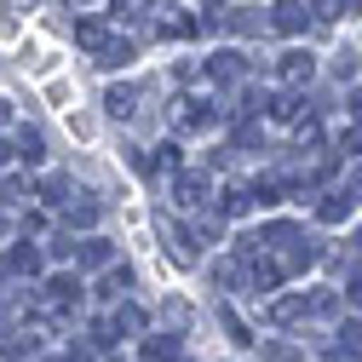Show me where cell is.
Segmentation results:
<instances>
[{
  "label": "cell",
  "instance_id": "cell-1",
  "mask_svg": "<svg viewBox=\"0 0 362 362\" xmlns=\"http://www.w3.org/2000/svg\"><path fill=\"white\" fill-rule=\"evenodd\" d=\"M310 75H316V58H310V52H282V58H276V81H282V86H305Z\"/></svg>",
  "mask_w": 362,
  "mask_h": 362
},
{
  "label": "cell",
  "instance_id": "cell-2",
  "mask_svg": "<svg viewBox=\"0 0 362 362\" xmlns=\"http://www.w3.org/2000/svg\"><path fill=\"white\" fill-rule=\"evenodd\" d=\"M161 236L173 242V259H178V264H196V247H202V230H185V224H167V218H161Z\"/></svg>",
  "mask_w": 362,
  "mask_h": 362
},
{
  "label": "cell",
  "instance_id": "cell-3",
  "mask_svg": "<svg viewBox=\"0 0 362 362\" xmlns=\"http://www.w3.org/2000/svg\"><path fill=\"white\" fill-rule=\"evenodd\" d=\"M139 104H144V93H139V86H110V93H104L110 121H132V115H139Z\"/></svg>",
  "mask_w": 362,
  "mask_h": 362
},
{
  "label": "cell",
  "instance_id": "cell-4",
  "mask_svg": "<svg viewBox=\"0 0 362 362\" xmlns=\"http://www.w3.org/2000/svg\"><path fill=\"white\" fill-rule=\"evenodd\" d=\"M316 23V6H276L270 12V29H282V35H305Z\"/></svg>",
  "mask_w": 362,
  "mask_h": 362
},
{
  "label": "cell",
  "instance_id": "cell-5",
  "mask_svg": "<svg viewBox=\"0 0 362 362\" xmlns=\"http://www.w3.org/2000/svg\"><path fill=\"white\" fill-rule=\"evenodd\" d=\"M207 173H178V185H173V196H178V207H202L207 202Z\"/></svg>",
  "mask_w": 362,
  "mask_h": 362
},
{
  "label": "cell",
  "instance_id": "cell-6",
  "mask_svg": "<svg viewBox=\"0 0 362 362\" xmlns=\"http://www.w3.org/2000/svg\"><path fill=\"white\" fill-rule=\"evenodd\" d=\"M115 334H127V339H132V334H144V310L132 305V299H121L115 316H110V339H115Z\"/></svg>",
  "mask_w": 362,
  "mask_h": 362
},
{
  "label": "cell",
  "instance_id": "cell-7",
  "mask_svg": "<svg viewBox=\"0 0 362 362\" xmlns=\"http://www.w3.org/2000/svg\"><path fill=\"white\" fill-rule=\"evenodd\" d=\"M75 259H81V270H115V264H110V242H104V236H86V242L75 247Z\"/></svg>",
  "mask_w": 362,
  "mask_h": 362
},
{
  "label": "cell",
  "instance_id": "cell-8",
  "mask_svg": "<svg viewBox=\"0 0 362 362\" xmlns=\"http://www.w3.org/2000/svg\"><path fill=\"white\" fill-rule=\"evenodd\" d=\"M178 356V334H150L139 345V362H173Z\"/></svg>",
  "mask_w": 362,
  "mask_h": 362
},
{
  "label": "cell",
  "instance_id": "cell-9",
  "mask_svg": "<svg viewBox=\"0 0 362 362\" xmlns=\"http://www.w3.org/2000/svg\"><path fill=\"white\" fill-rule=\"evenodd\" d=\"M64 218L75 224V230H93V224H98V202H93V196H75V202L64 207Z\"/></svg>",
  "mask_w": 362,
  "mask_h": 362
},
{
  "label": "cell",
  "instance_id": "cell-10",
  "mask_svg": "<svg viewBox=\"0 0 362 362\" xmlns=\"http://www.w3.org/2000/svg\"><path fill=\"white\" fill-rule=\"evenodd\" d=\"M247 207H253V190H242V185H230V190L218 196V218H242Z\"/></svg>",
  "mask_w": 362,
  "mask_h": 362
},
{
  "label": "cell",
  "instance_id": "cell-11",
  "mask_svg": "<svg viewBox=\"0 0 362 362\" xmlns=\"http://www.w3.org/2000/svg\"><path fill=\"white\" fill-rule=\"evenodd\" d=\"M18 150H23V161H29V167L47 161V139H40L35 127H18Z\"/></svg>",
  "mask_w": 362,
  "mask_h": 362
},
{
  "label": "cell",
  "instance_id": "cell-12",
  "mask_svg": "<svg viewBox=\"0 0 362 362\" xmlns=\"http://www.w3.org/2000/svg\"><path fill=\"white\" fill-rule=\"evenodd\" d=\"M47 299H52L58 310H64V305H81V282H75V276H52V282H47Z\"/></svg>",
  "mask_w": 362,
  "mask_h": 362
},
{
  "label": "cell",
  "instance_id": "cell-13",
  "mask_svg": "<svg viewBox=\"0 0 362 362\" xmlns=\"http://www.w3.org/2000/svg\"><path fill=\"white\" fill-rule=\"evenodd\" d=\"M270 316H276V322H299V316H310V299L305 293H288V299L270 305Z\"/></svg>",
  "mask_w": 362,
  "mask_h": 362
},
{
  "label": "cell",
  "instance_id": "cell-14",
  "mask_svg": "<svg viewBox=\"0 0 362 362\" xmlns=\"http://www.w3.org/2000/svg\"><path fill=\"white\" fill-rule=\"evenodd\" d=\"M207 75H213V81H236V75H242V52H213V58H207Z\"/></svg>",
  "mask_w": 362,
  "mask_h": 362
},
{
  "label": "cell",
  "instance_id": "cell-15",
  "mask_svg": "<svg viewBox=\"0 0 362 362\" xmlns=\"http://www.w3.org/2000/svg\"><path fill=\"white\" fill-rule=\"evenodd\" d=\"M75 40H81L86 52H104V47H110V35H104V23H93V18H81V23H75Z\"/></svg>",
  "mask_w": 362,
  "mask_h": 362
},
{
  "label": "cell",
  "instance_id": "cell-16",
  "mask_svg": "<svg viewBox=\"0 0 362 362\" xmlns=\"http://www.w3.org/2000/svg\"><path fill=\"white\" fill-rule=\"evenodd\" d=\"M132 288V264H115V270H104V299H115L121 305V293Z\"/></svg>",
  "mask_w": 362,
  "mask_h": 362
},
{
  "label": "cell",
  "instance_id": "cell-17",
  "mask_svg": "<svg viewBox=\"0 0 362 362\" xmlns=\"http://www.w3.org/2000/svg\"><path fill=\"white\" fill-rule=\"evenodd\" d=\"M259 356H264V362H305V351H299V345H288V339H264V345H259Z\"/></svg>",
  "mask_w": 362,
  "mask_h": 362
},
{
  "label": "cell",
  "instance_id": "cell-18",
  "mask_svg": "<svg viewBox=\"0 0 362 362\" xmlns=\"http://www.w3.org/2000/svg\"><path fill=\"white\" fill-rule=\"evenodd\" d=\"M23 196H29V185H23V178H0V213H12V207H23Z\"/></svg>",
  "mask_w": 362,
  "mask_h": 362
},
{
  "label": "cell",
  "instance_id": "cell-19",
  "mask_svg": "<svg viewBox=\"0 0 362 362\" xmlns=\"http://www.w3.org/2000/svg\"><path fill=\"white\" fill-rule=\"evenodd\" d=\"M121 64H132V40H110L98 52V69H121Z\"/></svg>",
  "mask_w": 362,
  "mask_h": 362
},
{
  "label": "cell",
  "instance_id": "cell-20",
  "mask_svg": "<svg viewBox=\"0 0 362 362\" xmlns=\"http://www.w3.org/2000/svg\"><path fill=\"white\" fill-rule=\"evenodd\" d=\"M12 270L35 276V270H40V247H35V242H18V247H12Z\"/></svg>",
  "mask_w": 362,
  "mask_h": 362
},
{
  "label": "cell",
  "instance_id": "cell-21",
  "mask_svg": "<svg viewBox=\"0 0 362 362\" xmlns=\"http://www.w3.org/2000/svg\"><path fill=\"white\" fill-rule=\"evenodd\" d=\"M161 322H167L173 334H185V322H190V305H185V299H167V305H161Z\"/></svg>",
  "mask_w": 362,
  "mask_h": 362
},
{
  "label": "cell",
  "instance_id": "cell-22",
  "mask_svg": "<svg viewBox=\"0 0 362 362\" xmlns=\"http://www.w3.org/2000/svg\"><path fill=\"white\" fill-rule=\"evenodd\" d=\"M40 196H47L52 207H69V178H58V173H52V178H40Z\"/></svg>",
  "mask_w": 362,
  "mask_h": 362
},
{
  "label": "cell",
  "instance_id": "cell-23",
  "mask_svg": "<svg viewBox=\"0 0 362 362\" xmlns=\"http://www.w3.org/2000/svg\"><path fill=\"white\" fill-rule=\"evenodd\" d=\"M316 213H322L328 224H339V218H351V196H322V207H316Z\"/></svg>",
  "mask_w": 362,
  "mask_h": 362
},
{
  "label": "cell",
  "instance_id": "cell-24",
  "mask_svg": "<svg viewBox=\"0 0 362 362\" xmlns=\"http://www.w3.org/2000/svg\"><path fill=\"white\" fill-rule=\"evenodd\" d=\"M196 29H202V23H190V18H185V12H173V18H167V23H161V35H178V40H190V35H196Z\"/></svg>",
  "mask_w": 362,
  "mask_h": 362
},
{
  "label": "cell",
  "instance_id": "cell-25",
  "mask_svg": "<svg viewBox=\"0 0 362 362\" xmlns=\"http://www.w3.org/2000/svg\"><path fill=\"white\" fill-rule=\"evenodd\" d=\"M339 351H362V322H356V316L339 328Z\"/></svg>",
  "mask_w": 362,
  "mask_h": 362
},
{
  "label": "cell",
  "instance_id": "cell-26",
  "mask_svg": "<svg viewBox=\"0 0 362 362\" xmlns=\"http://www.w3.org/2000/svg\"><path fill=\"white\" fill-rule=\"evenodd\" d=\"M156 173H178V144H161L156 150Z\"/></svg>",
  "mask_w": 362,
  "mask_h": 362
},
{
  "label": "cell",
  "instance_id": "cell-27",
  "mask_svg": "<svg viewBox=\"0 0 362 362\" xmlns=\"http://www.w3.org/2000/svg\"><path fill=\"white\" fill-rule=\"evenodd\" d=\"M230 29H242V35H253V29H264V18H253V12H230Z\"/></svg>",
  "mask_w": 362,
  "mask_h": 362
},
{
  "label": "cell",
  "instance_id": "cell-28",
  "mask_svg": "<svg viewBox=\"0 0 362 362\" xmlns=\"http://www.w3.org/2000/svg\"><path fill=\"white\" fill-rule=\"evenodd\" d=\"M334 75H339V81H351V75H356V58H351V52H345V58H334Z\"/></svg>",
  "mask_w": 362,
  "mask_h": 362
},
{
  "label": "cell",
  "instance_id": "cell-29",
  "mask_svg": "<svg viewBox=\"0 0 362 362\" xmlns=\"http://www.w3.org/2000/svg\"><path fill=\"white\" fill-rule=\"evenodd\" d=\"M322 362H362V356H356V351H328Z\"/></svg>",
  "mask_w": 362,
  "mask_h": 362
},
{
  "label": "cell",
  "instance_id": "cell-30",
  "mask_svg": "<svg viewBox=\"0 0 362 362\" xmlns=\"http://www.w3.org/2000/svg\"><path fill=\"white\" fill-rule=\"evenodd\" d=\"M345 293H351V305H362V276H351V288H345Z\"/></svg>",
  "mask_w": 362,
  "mask_h": 362
},
{
  "label": "cell",
  "instance_id": "cell-31",
  "mask_svg": "<svg viewBox=\"0 0 362 362\" xmlns=\"http://www.w3.org/2000/svg\"><path fill=\"white\" fill-rule=\"evenodd\" d=\"M6 167H12V150H6V144H0V178H6Z\"/></svg>",
  "mask_w": 362,
  "mask_h": 362
},
{
  "label": "cell",
  "instance_id": "cell-32",
  "mask_svg": "<svg viewBox=\"0 0 362 362\" xmlns=\"http://www.w3.org/2000/svg\"><path fill=\"white\" fill-rule=\"evenodd\" d=\"M351 115H356V121H362V93H351Z\"/></svg>",
  "mask_w": 362,
  "mask_h": 362
},
{
  "label": "cell",
  "instance_id": "cell-33",
  "mask_svg": "<svg viewBox=\"0 0 362 362\" xmlns=\"http://www.w3.org/2000/svg\"><path fill=\"white\" fill-rule=\"evenodd\" d=\"M6 121H12V104H6V98H0V127H6Z\"/></svg>",
  "mask_w": 362,
  "mask_h": 362
},
{
  "label": "cell",
  "instance_id": "cell-34",
  "mask_svg": "<svg viewBox=\"0 0 362 362\" xmlns=\"http://www.w3.org/2000/svg\"><path fill=\"white\" fill-rule=\"evenodd\" d=\"M351 242H356V253H362V224H356V236H351Z\"/></svg>",
  "mask_w": 362,
  "mask_h": 362
}]
</instances>
